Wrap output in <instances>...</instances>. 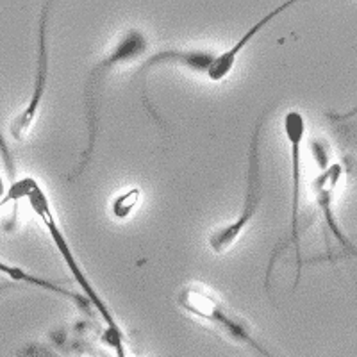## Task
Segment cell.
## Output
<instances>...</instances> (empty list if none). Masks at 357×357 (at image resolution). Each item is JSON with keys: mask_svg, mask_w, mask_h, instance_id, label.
Masks as SVG:
<instances>
[{"mask_svg": "<svg viewBox=\"0 0 357 357\" xmlns=\"http://www.w3.org/2000/svg\"><path fill=\"white\" fill-rule=\"evenodd\" d=\"M20 200H27L31 209L40 216V220L43 222L45 229L49 232L50 240L56 245L59 256L65 261L66 268L70 270L72 277L75 279V282L79 284L81 291L88 296L91 304H93L95 311L98 312V317L102 318L104 325H106V331H104V343L107 347L116 352L118 357L126 356V347H123V333L120 329L118 321L114 320L113 312L109 311L107 304L102 301V296L98 295L97 289L93 288L91 280L86 277V273L82 272L81 264H79L77 257L73 254L72 247H70L68 240H66L65 232L61 231V227L57 225L56 218L52 215V209H50V200L47 197V193L43 191V188L40 186L36 178L33 177H24L17 178L15 183H11L8 193H6L4 200H2V206H6L8 202H20Z\"/></svg>", "mask_w": 357, "mask_h": 357, "instance_id": "6da1fadb", "label": "cell"}, {"mask_svg": "<svg viewBox=\"0 0 357 357\" xmlns=\"http://www.w3.org/2000/svg\"><path fill=\"white\" fill-rule=\"evenodd\" d=\"M146 49V38L139 31H129L122 40L118 41L116 47L107 54L102 61L97 63L91 73H89L88 81L84 86V109H86V126H88V145L86 151L82 152L81 161L75 167V170L68 175V183H75L79 177L86 172L89 161L93 158L95 145H97V132H98V91L104 82V77L113 68H116L122 63L132 61L136 57L142 56Z\"/></svg>", "mask_w": 357, "mask_h": 357, "instance_id": "7a4b0ae2", "label": "cell"}, {"mask_svg": "<svg viewBox=\"0 0 357 357\" xmlns=\"http://www.w3.org/2000/svg\"><path fill=\"white\" fill-rule=\"evenodd\" d=\"M273 107H266V111L261 113L257 118L254 132L250 136V146H248V170H247V191H245V200L241 204V211L238 218L232 223H227L220 227L215 234L209 238V247L215 254H223L231 245L238 241L241 232L247 229L248 223L256 216L257 207L263 199V175H261V134L263 127L268 120V114L272 113Z\"/></svg>", "mask_w": 357, "mask_h": 357, "instance_id": "3957f363", "label": "cell"}, {"mask_svg": "<svg viewBox=\"0 0 357 357\" xmlns=\"http://www.w3.org/2000/svg\"><path fill=\"white\" fill-rule=\"evenodd\" d=\"M284 134L286 139L289 143V154H291V170H293V202H291V227H289L288 240H284L280 245H277L275 250L272 254V259L268 263L266 273H264V289L270 291V277H272L273 264H275L277 257L284 252L286 247L293 245L296 252V277L295 284H293V291L296 289L302 277V266H304V259H302L301 252V236H298V215H301V181H302V143H304L305 136V120L302 116L301 111H289L284 116Z\"/></svg>", "mask_w": 357, "mask_h": 357, "instance_id": "277c9868", "label": "cell"}, {"mask_svg": "<svg viewBox=\"0 0 357 357\" xmlns=\"http://www.w3.org/2000/svg\"><path fill=\"white\" fill-rule=\"evenodd\" d=\"M177 302L184 311L193 314V317H199L202 320L209 321V324L215 325L216 329L222 331L231 340L238 341V343H243L248 349L256 350L259 356H270V352L261 345L256 337L252 336L248 325L238 317H234L215 295H211V293L206 291L204 288H199V286H186V288H183L181 293H178Z\"/></svg>", "mask_w": 357, "mask_h": 357, "instance_id": "5b68a950", "label": "cell"}, {"mask_svg": "<svg viewBox=\"0 0 357 357\" xmlns=\"http://www.w3.org/2000/svg\"><path fill=\"white\" fill-rule=\"evenodd\" d=\"M50 8L52 2H45L41 8L40 15V38H38V65H36V81H34L33 95L29 98L27 106L22 109V113L13 120L9 132L17 142H22L27 130L31 129L34 122H36L38 109L41 106V100L47 91V81H49V40H47V29H49V18H50Z\"/></svg>", "mask_w": 357, "mask_h": 357, "instance_id": "8992f818", "label": "cell"}, {"mask_svg": "<svg viewBox=\"0 0 357 357\" xmlns=\"http://www.w3.org/2000/svg\"><path fill=\"white\" fill-rule=\"evenodd\" d=\"M213 59H215V54L207 52V50H161V52L154 54V56H151L145 63H143L142 68L136 72V77H138L139 84H142L143 104H145L146 111L151 113V116L154 118L159 126L165 127V123H162L161 118L158 116L154 107H151V104H149V100H146L145 73L158 65H178V66H184V68L188 70H193V72L206 73L207 68L211 66Z\"/></svg>", "mask_w": 357, "mask_h": 357, "instance_id": "52a82bcc", "label": "cell"}, {"mask_svg": "<svg viewBox=\"0 0 357 357\" xmlns=\"http://www.w3.org/2000/svg\"><path fill=\"white\" fill-rule=\"evenodd\" d=\"M293 6H295V0H289V2H284V4H280L279 8L272 9V11L268 13L266 17L261 18V20H257L256 24L252 25V27L248 29L247 33H245L243 36L240 38V40H238L234 45H232L231 49L223 50L222 54L215 56V59H213L211 66H209V68H207V72H206L207 79H209V81H213V82H218V81H223V79L227 77L229 73H231L232 70H234L236 59H238V56H240L241 50H243L248 43H250L252 38L257 36V34H259L261 31H263V29L266 27L268 24H270V22L275 20V18L279 17V15H282V13H284L286 9L293 8Z\"/></svg>", "mask_w": 357, "mask_h": 357, "instance_id": "ba28073f", "label": "cell"}, {"mask_svg": "<svg viewBox=\"0 0 357 357\" xmlns=\"http://www.w3.org/2000/svg\"><path fill=\"white\" fill-rule=\"evenodd\" d=\"M341 177V165L337 162H333L327 167V170L320 172V175L314 181V193H317V202L320 206L321 216H324L325 223L329 231L333 232V236L336 238L337 243L345 248L349 256H354V245L350 243V240L345 236V232L341 231L340 225H337V220L334 216L333 209V199H334V188H336L337 181Z\"/></svg>", "mask_w": 357, "mask_h": 357, "instance_id": "9c48e42d", "label": "cell"}, {"mask_svg": "<svg viewBox=\"0 0 357 357\" xmlns=\"http://www.w3.org/2000/svg\"><path fill=\"white\" fill-rule=\"evenodd\" d=\"M0 272L6 273L9 279L17 280V282H25V284L36 286V288L47 289V291H50V293H56V295H59V296H65V298H68V301H72L73 304H75V307H79L82 312H86L88 317H93L95 307L84 293L81 295V293L70 291V289L56 284V282H52V280L43 279V277H38V275H33V273L25 272L24 268H20V266H11V264L2 263L0 264Z\"/></svg>", "mask_w": 357, "mask_h": 357, "instance_id": "30bf717a", "label": "cell"}, {"mask_svg": "<svg viewBox=\"0 0 357 357\" xmlns=\"http://www.w3.org/2000/svg\"><path fill=\"white\" fill-rule=\"evenodd\" d=\"M139 199H142V191L139 188H130L129 191L122 193V195H118L116 199L113 200L111 204V213L116 220H126L132 215V211L138 206Z\"/></svg>", "mask_w": 357, "mask_h": 357, "instance_id": "8fae6325", "label": "cell"}, {"mask_svg": "<svg viewBox=\"0 0 357 357\" xmlns=\"http://www.w3.org/2000/svg\"><path fill=\"white\" fill-rule=\"evenodd\" d=\"M311 151H312V155H314V159H317L320 172L327 170V167H329L331 162H329V154H327V151H325V146L321 145L318 139H312Z\"/></svg>", "mask_w": 357, "mask_h": 357, "instance_id": "7c38bea8", "label": "cell"}, {"mask_svg": "<svg viewBox=\"0 0 357 357\" xmlns=\"http://www.w3.org/2000/svg\"><path fill=\"white\" fill-rule=\"evenodd\" d=\"M0 145H2V158H4L6 170H8V175H9V178H11V183H15V181H17V168H15V162H13L11 154H9V149L6 146L4 138L0 139Z\"/></svg>", "mask_w": 357, "mask_h": 357, "instance_id": "4fadbf2b", "label": "cell"}]
</instances>
